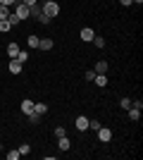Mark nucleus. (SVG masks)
Listing matches in <instances>:
<instances>
[{"label":"nucleus","instance_id":"obj_10","mask_svg":"<svg viewBox=\"0 0 143 160\" xmlns=\"http://www.w3.org/2000/svg\"><path fill=\"white\" fill-rule=\"evenodd\" d=\"M21 112H24V115H31V112H34V100H29V98L21 100Z\"/></svg>","mask_w":143,"mask_h":160},{"label":"nucleus","instance_id":"obj_27","mask_svg":"<svg viewBox=\"0 0 143 160\" xmlns=\"http://www.w3.org/2000/svg\"><path fill=\"white\" fill-rule=\"evenodd\" d=\"M55 139H60V136H64V134H67V132H64V127H55Z\"/></svg>","mask_w":143,"mask_h":160},{"label":"nucleus","instance_id":"obj_1","mask_svg":"<svg viewBox=\"0 0 143 160\" xmlns=\"http://www.w3.org/2000/svg\"><path fill=\"white\" fill-rule=\"evenodd\" d=\"M43 14L50 17V19L57 17V14H60V5H57V0H45V2H43Z\"/></svg>","mask_w":143,"mask_h":160},{"label":"nucleus","instance_id":"obj_33","mask_svg":"<svg viewBox=\"0 0 143 160\" xmlns=\"http://www.w3.org/2000/svg\"><path fill=\"white\" fill-rule=\"evenodd\" d=\"M19 2H24V5H29V7H31L34 2H38V0H19Z\"/></svg>","mask_w":143,"mask_h":160},{"label":"nucleus","instance_id":"obj_9","mask_svg":"<svg viewBox=\"0 0 143 160\" xmlns=\"http://www.w3.org/2000/svg\"><path fill=\"white\" fill-rule=\"evenodd\" d=\"M107 69H110V65L105 60H98V62H95V67H93L95 74H107Z\"/></svg>","mask_w":143,"mask_h":160},{"label":"nucleus","instance_id":"obj_19","mask_svg":"<svg viewBox=\"0 0 143 160\" xmlns=\"http://www.w3.org/2000/svg\"><path fill=\"white\" fill-rule=\"evenodd\" d=\"M26 117H29V122H31L34 127L38 124V122H41V115H38V112H31V115H26Z\"/></svg>","mask_w":143,"mask_h":160},{"label":"nucleus","instance_id":"obj_7","mask_svg":"<svg viewBox=\"0 0 143 160\" xmlns=\"http://www.w3.org/2000/svg\"><path fill=\"white\" fill-rule=\"evenodd\" d=\"M74 124H76V129H79V132H86V129H88V117H86V115H79Z\"/></svg>","mask_w":143,"mask_h":160},{"label":"nucleus","instance_id":"obj_24","mask_svg":"<svg viewBox=\"0 0 143 160\" xmlns=\"http://www.w3.org/2000/svg\"><path fill=\"white\" fill-rule=\"evenodd\" d=\"M17 60H19L21 65H24V62L29 60V53H26V50H19V53H17Z\"/></svg>","mask_w":143,"mask_h":160},{"label":"nucleus","instance_id":"obj_6","mask_svg":"<svg viewBox=\"0 0 143 160\" xmlns=\"http://www.w3.org/2000/svg\"><path fill=\"white\" fill-rule=\"evenodd\" d=\"M21 67H24V65H21L17 58H10V65H7V69H10L12 74H21Z\"/></svg>","mask_w":143,"mask_h":160},{"label":"nucleus","instance_id":"obj_8","mask_svg":"<svg viewBox=\"0 0 143 160\" xmlns=\"http://www.w3.org/2000/svg\"><path fill=\"white\" fill-rule=\"evenodd\" d=\"M93 36H95V31L91 27H83L81 29V41L83 43H91V41H93Z\"/></svg>","mask_w":143,"mask_h":160},{"label":"nucleus","instance_id":"obj_35","mask_svg":"<svg viewBox=\"0 0 143 160\" xmlns=\"http://www.w3.org/2000/svg\"><path fill=\"white\" fill-rule=\"evenodd\" d=\"M43 2H45V0H43Z\"/></svg>","mask_w":143,"mask_h":160},{"label":"nucleus","instance_id":"obj_29","mask_svg":"<svg viewBox=\"0 0 143 160\" xmlns=\"http://www.w3.org/2000/svg\"><path fill=\"white\" fill-rule=\"evenodd\" d=\"M131 105L138 108V110H143V100H141V98H136V100H131Z\"/></svg>","mask_w":143,"mask_h":160},{"label":"nucleus","instance_id":"obj_14","mask_svg":"<svg viewBox=\"0 0 143 160\" xmlns=\"http://www.w3.org/2000/svg\"><path fill=\"white\" fill-rule=\"evenodd\" d=\"M34 112L45 115V112H48V105H45V103H34Z\"/></svg>","mask_w":143,"mask_h":160},{"label":"nucleus","instance_id":"obj_31","mask_svg":"<svg viewBox=\"0 0 143 160\" xmlns=\"http://www.w3.org/2000/svg\"><path fill=\"white\" fill-rule=\"evenodd\" d=\"M38 22H41V24H50V17H45V14H41V19H38Z\"/></svg>","mask_w":143,"mask_h":160},{"label":"nucleus","instance_id":"obj_12","mask_svg":"<svg viewBox=\"0 0 143 160\" xmlns=\"http://www.w3.org/2000/svg\"><path fill=\"white\" fill-rule=\"evenodd\" d=\"M53 46H55L53 38H41L38 41V48H41V50H53Z\"/></svg>","mask_w":143,"mask_h":160},{"label":"nucleus","instance_id":"obj_11","mask_svg":"<svg viewBox=\"0 0 143 160\" xmlns=\"http://www.w3.org/2000/svg\"><path fill=\"white\" fill-rule=\"evenodd\" d=\"M126 115H129V120H131V122H138V120H141V110H138V108H134V105L126 110Z\"/></svg>","mask_w":143,"mask_h":160},{"label":"nucleus","instance_id":"obj_3","mask_svg":"<svg viewBox=\"0 0 143 160\" xmlns=\"http://www.w3.org/2000/svg\"><path fill=\"white\" fill-rule=\"evenodd\" d=\"M41 14H43V0H38V2H34V5L29 7V17H34V19L38 22Z\"/></svg>","mask_w":143,"mask_h":160},{"label":"nucleus","instance_id":"obj_30","mask_svg":"<svg viewBox=\"0 0 143 160\" xmlns=\"http://www.w3.org/2000/svg\"><path fill=\"white\" fill-rule=\"evenodd\" d=\"M17 0H0V5H7V7H12Z\"/></svg>","mask_w":143,"mask_h":160},{"label":"nucleus","instance_id":"obj_15","mask_svg":"<svg viewBox=\"0 0 143 160\" xmlns=\"http://www.w3.org/2000/svg\"><path fill=\"white\" fill-rule=\"evenodd\" d=\"M93 84H98V86H107V77H105V74H95Z\"/></svg>","mask_w":143,"mask_h":160},{"label":"nucleus","instance_id":"obj_5","mask_svg":"<svg viewBox=\"0 0 143 160\" xmlns=\"http://www.w3.org/2000/svg\"><path fill=\"white\" fill-rule=\"evenodd\" d=\"M57 148H60V153H67L69 148H72V141L67 139V134H64V136H60V139H57Z\"/></svg>","mask_w":143,"mask_h":160},{"label":"nucleus","instance_id":"obj_13","mask_svg":"<svg viewBox=\"0 0 143 160\" xmlns=\"http://www.w3.org/2000/svg\"><path fill=\"white\" fill-rule=\"evenodd\" d=\"M19 50H21V48L17 46V43H10V46H7V58H17Z\"/></svg>","mask_w":143,"mask_h":160},{"label":"nucleus","instance_id":"obj_28","mask_svg":"<svg viewBox=\"0 0 143 160\" xmlns=\"http://www.w3.org/2000/svg\"><path fill=\"white\" fill-rule=\"evenodd\" d=\"M83 79H86V81H93V79H95V72H93V69H88V72H83Z\"/></svg>","mask_w":143,"mask_h":160},{"label":"nucleus","instance_id":"obj_20","mask_svg":"<svg viewBox=\"0 0 143 160\" xmlns=\"http://www.w3.org/2000/svg\"><path fill=\"white\" fill-rule=\"evenodd\" d=\"M10 29H12V24H10V22H7V19H0V31H2V33H7Z\"/></svg>","mask_w":143,"mask_h":160},{"label":"nucleus","instance_id":"obj_16","mask_svg":"<svg viewBox=\"0 0 143 160\" xmlns=\"http://www.w3.org/2000/svg\"><path fill=\"white\" fill-rule=\"evenodd\" d=\"M7 22L12 24V29H14V27H19V24H21V19H19V17H17V14H14V12H10V17H7Z\"/></svg>","mask_w":143,"mask_h":160},{"label":"nucleus","instance_id":"obj_18","mask_svg":"<svg viewBox=\"0 0 143 160\" xmlns=\"http://www.w3.org/2000/svg\"><path fill=\"white\" fill-rule=\"evenodd\" d=\"M5 158H7V160H19L21 155H19V151H17V148H12V151H7V153H5Z\"/></svg>","mask_w":143,"mask_h":160},{"label":"nucleus","instance_id":"obj_23","mask_svg":"<svg viewBox=\"0 0 143 160\" xmlns=\"http://www.w3.org/2000/svg\"><path fill=\"white\" fill-rule=\"evenodd\" d=\"M10 17V7L7 5H0V19H7Z\"/></svg>","mask_w":143,"mask_h":160},{"label":"nucleus","instance_id":"obj_17","mask_svg":"<svg viewBox=\"0 0 143 160\" xmlns=\"http://www.w3.org/2000/svg\"><path fill=\"white\" fill-rule=\"evenodd\" d=\"M91 43H93L95 48H105V38H102V36H98V33L93 36V41H91Z\"/></svg>","mask_w":143,"mask_h":160},{"label":"nucleus","instance_id":"obj_26","mask_svg":"<svg viewBox=\"0 0 143 160\" xmlns=\"http://www.w3.org/2000/svg\"><path fill=\"white\" fill-rule=\"evenodd\" d=\"M88 129L98 132V129H100V122H98V120H88Z\"/></svg>","mask_w":143,"mask_h":160},{"label":"nucleus","instance_id":"obj_34","mask_svg":"<svg viewBox=\"0 0 143 160\" xmlns=\"http://www.w3.org/2000/svg\"><path fill=\"white\" fill-rule=\"evenodd\" d=\"M0 151H2V143H0Z\"/></svg>","mask_w":143,"mask_h":160},{"label":"nucleus","instance_id":"obj_22","mask_svg":"<svg viewBox=\"0 0 143 160\" xmlns=\"http://www.w3.org/2000/svg\"><path fill=\"white\" fill-rule=\"evenodd\" d=\"M17 151H19V155H29V153H31V146H29V143H21Z\"/></svg>","mask_w":143,"mask_h":160},{"label":"nucleus","instance_id":"obj_21","mask_svg":"<svg viewBox=\"0 0 143 160\" xmlns=\"http://www.w3.org/2000/svg\"><path fill=\"white\" fill-rule=\"evenodd\" d=\"M38 41H41L38 36H29V38H26V43H29V48H38Z\"/></svg>","mask_w":143,"mask_h":160},{"label":"nucleus","instance_id":"obj_32","mask_svg":"<svg viewBox=\"0 0 143 160\" xmlns=\"http://www.w3.org/2000/svg\"><path fill=\"white\" fill-rule=\"evenodd\" d=\"M119 5H124V7H129V5H134V0H119Z\"/></svg>","mask_w":143,"mask_h":160},{"label":"nucleus","instance_id":"obj_2","mask_svg":"<svg viewBox=\"0 0 143 160\" xmlns=\"http://www.w3.org/2000/svg\"><path fill=\"white\" fill-rule=\"evenodd\" d=\"M14 14H17L21 22L29 19V5H24V2H19V0H17V2H14Z\"/></svg>","mask_w":143,"mask_h":160},{"label":"nucleus","instance_id":"obj_25","mask_svg":"<svg viewBox=\"0 0 143 160\" xmlns=\"http://www.w3.org/2000/svg\"><path fill=\"white\" fill-rule=\"evenodd\" d=\"M119 105H122V110H129V108H131V98H122V100H119Z\"/></svg>","mask_w":143,"mask_h":160},{"label":"nucleus","instance_id":"obj_4","mask_svg":"<svg viewBox=\"0 0 143 160\" xmlns=\"http://www.w3.org/2000/svg\"><path fill=\"white\" fill-rule=\"evenodd\" d=\"M95 134H98V141H102V143H107V141L112 139V129L110 127H100Z\"/></svg>","mask_w":143,"mask_h":160}]
</instances>
